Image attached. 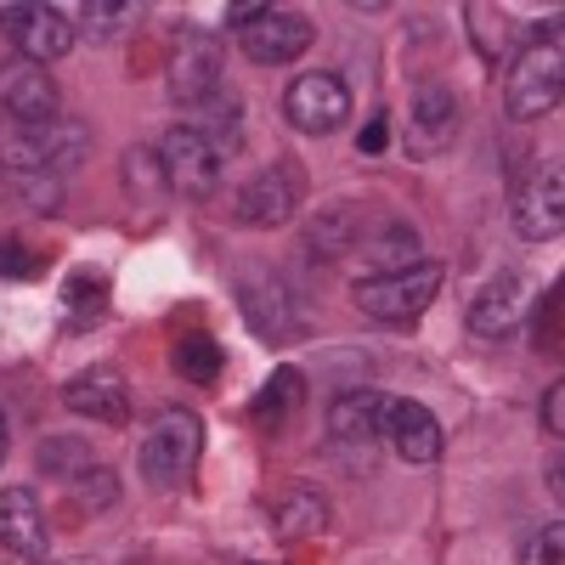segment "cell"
I'll use <instances>...</instances> for the list:
<instances>
[{
	"label": "cell",
	"mask_w": 565,
	"mask_h": 565,
	"mask_svg": "<svg viewBox=\"0 0 565 565\" xmlns=\"http://www.w3.org/2000/svg\"><path fill=\"white\" fill-rule=\"evenodd\" d=\"M385 396L380 391H367V385H351L340 391L334 402H328V436H334L340 452L351 458H367L373 441H385Z\"/></svg>",
	"instance_id": "obj_12"
},
{
	"label": "cell",
	"mask_w": 565,
	"mask_h": 565,
	"mask_svg": "<svg viewBox=\"0 0 565 565\" xmlns=\"http://www.w3.org/2000/svg\"><path fill=\"white\" fill-rule=\"evenodd\" d=\"M565 90V40H559V23H543L532 29V40L521 45L509 79H503V108L509 119H543L554 114Z\"/></svg>",
	"instance_id": "obj_2"
},
{
	"label": "cell",
	"mask_w": 565,
	"mask_h": 565,
	"mask_svg": "<svg viewBox=\"0 0 565 565\" xmlns=\"http://www.w3.org/2000/svg\"><path fill=\"white\" fill-rule=\"evenodd\" d=\"M238 306H244L249 328H255L266 345H282V340L300 334V306L289 295V282H277V277H244Z\"/></svg>",
	"instance_id": "obj_18"
},
{
	"label": "cell",
	"mask_w": 565,
	"mask_h": 565,
	"mask_svg": "<svg viewBox=\"0 0 565 565\" xmlns=\"http://www.w3.org/2000/svg\"><path fill=\"white\" fill-rule=\"evenodd\" d=\"M244 57L260 63V68H282V63H295L306 57V45H311V23L306 12H282V7H266L244 34Z\"/></svg>",
	"instance_id": "obj_14"
},
{
	"label": "cell",
	"mask_w": 565,
	"mask_h": 565,
	"mask_svg": "<svg viewBox=\"0 0 565 565\" xmlns=\"http://www.w3.org/2000/svg\"><path fill=\"white\" fill-rule=\"evenodd\" d=\"M260 12H266V7H232V12H226V23H232V29L244 34V29H249V23H255Z\"/></svg>",
	"instance_id": "obj_36"
},
{
	"label": "cell",
	"mask_w": 565,
	"mask_h": 565,
	"mask_svg": "<svg viewBox=\"0 0 565 565\" xmlns=\"http://www.w3.org/2000/svg\"><path fill=\"white\" fill-rule=\"evenodd\" d=\"M63 300H68L74 322L97 317V311L108 306V277H103V271H74V277H68V289H63Z\"/></svg>",
	"instance_id": "obj_29"
},
{
	"label": "cell",
	"mask_w": 565,
	"mask_h": 565,
	"mask_svg": "<svg viewBox=\"0 0 565 565\" xmlns=\"http://www.w3.org/2000/svg\"><path fill=\"white\" fill-rule=\"evenodd\" d=\"M199 452H204L199 413L170 407V413L153 418V430L141 436V447H136V469H141V481H148L153 492H170V487H181L186 476H193Z\"/></svg>",
	"instance_id": "obj_3"
},
{
	"label": "cell",
	"mask_w": 565,
	"mask_h": 565,
	"mask_svg": "<svg viewBox=\"0 0 565 565\" xmlns=\"http://www.w3.org/2000/svg\"><path fill=\"white\" fill-rule=\"evenodd\" d=\"M385 441L402 463H436L441 458V418L424 402H391L385 407Z\"/></svg>",
	"instance_id": "obj_19"
},
{
	"label": "cell",
	"mask_w": 565,
	"mask_h": 565,
	"mask_svg": "<svg viewBox=\"0 0 565 565\" xmlns=\"http://www.w3.org/2000/svg\"><path fill=\"white\" fill-rule=\"evenodd\" d=\"M7 452H12V424H7V413H0V463H7Z\"/></svg>",
	"instance_id": "obj_37"
},
{
	"label": "cell",
	"mask_w": 565,
	"mask_h": 565,
	"mask_svg": "<svg viewBox=\"0 0 565 565\" xmlns=\"http://www.w3.org/2000/svg\"><path fill=\"white\" fill-rule=\"evenodd\" d=\"M362 255H367V277H385V271H407V266H418L424 255H418V232L407 226V221H380V232L373 238H362L356 244Z\"/></svg>",
	"instance_id": "obj_22"
},
{
	"label": "cell",
	"mask_w": 565,
	"mask_h": 565,
	"mask_svg": "<svg viewBox=\"0 0 565 565\" xmlns=\"http://www.w3.org/2000/svg\"><path fill=\"white\" fill-rule=\"evenodd\" d=\"M97 463L90 458V447L79 441V436H52V441H40V476H52V481H74V476H85V469Z\"/></svg>",
	"instance_id": "obj_26"
},
{
	"label": "cell",
	"mask_w": 565,
	"mask_h": 565,
	"mask_svg": "<svg viewBox=\"0 0 565 565\" xmlns=\"http://www.w3.org/2000/svg\"><path fill=\"white\" fill-rule=\"evenodd\" d=\"M521 565H565V532H559V526L532 532L526 548H521Z\"/></svg>",
	"instance_id": "obj_32"
},
{
	"label": "cell",
	"mask_w": 565,
	"mask_h": 565,
	"mask_svg": "<svg viewBox=\"0 0 565 565\" xmlns=\"http://www.w3.org/2000/svg\"><path fill=\"white\" fill-rule=\"evenodd\" d=\"M543 430L548 436L565 430V385H548V396H543Z\"/></svg>",
	"instance_id": "obj_33"
},
{
	"label": "cell",
	"mask_w": 565,
	"mask_h": 565,
	"mask_svg": "<svg viewBox=\"0 0 565 565\" xmlns=\"http://www.w3.org/2000/svg\"><path fill=\"white\" fill-rule=\"evenodd\" d=\"M300 402H306V385H300V373H295V367H282L277 380H271V385L260 391V402H255V418H266L271 430H277V424L289 418V413H295Z\"/></svg>",
	"instance_id": "obj_27"
},
{
	"label": "cell",
	"mask_w": 565,
	"mask_h": 565,
	"mask_svg": "<svg viewBox=\"0 0 565 565\" xmlns=\"http://www.w3.org/2000/svg\"><path fill=\"white\" fill-rule=\"evenodd\" d=\"M68 492H74V503H79V509L97 514V509H114V503H119V476H114L108 463H90L85 476H74V481H68Z\"/></svg>",
	"instance_id": "obj_28"
},
{
	"label": "cell",
	"mask_w": 565,
	"mask_h": 565,
	"mask_svg": "<svg viewBox=\"0 0 565 565\" xmlns=\"http://www.w3.org/2000/svg\"><path fill=\"white\" fill-rule=\"evenodd\" d=\"M362 238H367V215H362V204H328V210L306 226V249L322 255V260H334V255L356 249Z\"/></svg>",
	"instance_id": "obj_20"
},
{
	"label": "cell",
	"mask_w": 565,
	"mask_h": 565,
	"mask_svg": "<svg viewBox=\"0 0 565 565\" xmlns=\"http://www.w3.org/2000/svg\"><path fill=\"white\" fill-rule=\"evenodd\" d=\"M221 90V40L215 34H186L181 52L170 57V97L193 114Z\"/></svg>",
	"instance_id": "obj_16"
},
{
	"label": "cell",
	"mask_w": 565,
	"mask_h": 565,
	"mask_svg": "<svg viewBox=\"0 0 565 565\" xmlns=\"http://www.w3.org/2000/svg\"><path fill=\"white\" fill-rule=\"evenodd\" d=\"M526 306H532V289L521 271H498L481 282V295L469 300V328H476L481 340H509L514 328L526 322Z\"/></svg>",
	"instance_id": "obj_13"
},
{
	"label": "cell",
	"mask_w": 565,
	"mask_h": 565,
	"mask_svg": "<svg viewBox=\"0 0 565 565\" xmlns=\"http://www.w3.org/2000/svg\"><path fill=\"white\" fill-rule=\"evenodd\" d=\"M130 18V7H119V0H85L79 7V23H85V34L90 40H108V34H119V23Z\"/></svg>",
	"instance_id": "obj_31"
},
{
	"label": "cell",
	"mask_w": 565,
	"mask_h": 565,
	"mask_svg": "<svg viewBox=\"0 0 565 565\" xmlns=\"http://www.w3.org/2000/svg\"><path fill=\"white\" fill-rule=\"evenodd\" d=\"M119 181H125V193H130L136 204H159V199L170 193L164 159H159L153 148H130V153L119 159Z\"/></svg>",
	"instance_id": "obj_23"
},
{
	"label": "cell",
	"mask_w": 565,
	"mask_h": 565,
	"mask_svg": "<svg viewBox=\"0 0 565 565\" xmlns=\"http://www.w3.org/2000/svg\"><path fill=\"white\" fill-rule=\"evenodd\" d=\"M186 125H193L221 159H232V153L244 148V97H232V90H215L210 103L193 108V119H186Z\"/></svg>",
	"instance_id": "obj_21"
},
{
	"label": "cell",
	"mask_w": 565,
	"mask_h": 565,
	"mask_svg": "<svg viewBox=\"0 0 565 565\" xmlns=\"http://www.w3.org/2000/svg\"><path fill=\"white\" fill-rule=\"evenodd\" d=\"M159 159H164V181H170V193L193 199V204H204V199H215V193H221V153L210 148V141H204L193 125H175V130L164 136Z\"/></svg>",
	"instance_id": "obj_6"
},
{
	"label": "cell",
	"mask_w": 565,
	"mask_h": 565,
	"mask_svg": "<svg viewBox=\"0 0 565 565\" xmlns=\"http://www.w3.org/2000/svg\"><path fill=\"white\" fill-rule=\"evenodd\" d=\"M0 34L18 45V57H29L40 68L74 52V23L57 7H0Z\"/></svg>",
	"instance_id": "obj_8"
},
{
	"label": "cell",
	"mask_w": 565,
	"mask_h": 565,
	"mask_svg": "<svg viewBox=\"0 0 565 565\" xmlns=\"http://www.w3.org/2000/svg\"><path fill=\"white\" fill-rule=\"evenodd\" d=\"M469 34H476V52H481L487 63H498L503 45H509V18L492 12V7H469Z\"/></svg>",
	"instance_id": "obj_30"
},
{
	"label": "cell",
	"mask_w": 565,
	"mask_h": 565,
	"mask_svg": "<svg viewBox=\"0 0 565 565\" xmlns=\"http://www.w3.org/2000/svg\"><path fill=\"white\" fill-rule=\"evenodd\" d=\"M63 407L74 418H90V424H125L130 418V385H125L119 367L97 362V367L74 373V380L63 385Z\"/></svg>",
	"instance_id": "obj_15"
},
{
	"label": "cell",
	"mask_w": 565,
	"mask_h": 565,
	"mask_svg": "<svg viewBox=\"0 0 565 565\" xmlns=\"http://www.w3.org/2000/svg\"><path fill=\"white\" fill-rule=\"evenodd\" d=\"M271 526H277V537H282V543H300V537H311V532H322V526H328V503H322L317 492H289V498L277 503Z\"/></svg>",
	"instance_id": "obj_24"
},
{
	"label": "cell",
	"mask_w": 565,
	"mask_h": 565,
	"mask_svg": "<svg viewBox=\"0 0 565 565\" xmlns=\"http://www.w3.org/2000/svg\"><path fill=\"white\" fill-rule=\"evenodd\" d=\"M170 367L186 385H215L221 380V345L210 334H181L175 351H170Z\"/></svg>",
	"instance_id": "obj_25"
},
{
	"label": "cell",
	"mask_w": 565,
	"mask_h": 565,
	"mask_svg": "<svg viewBox=\"0 0 565 565\" xmlns=\"http://www.w3.org/2000/svg\"><path fill=\"white\" fill-rule=\"evenodd\" d=\"M441 282H447V266L418 260V266H407V271L362 277V282H356V306H362L373 322H413L424 306L441 295Z\"/></svg>",
	"instance_id": "obj_4"
},
{
	"label": "cell",
	"mask_w": 565,
	"mask_h": 565,
	"mask_svg": "<svg viewBox=\"0 0 565 565\" xmlns=\"http://www.w3.org/2000/svg\"><path fill=\"white\" fill-rule=\"evenodd\" d=\"M90 153V130L68 114L52 125H12L0 119V170L12 175H63Z\"/></svg>",
	"instance_id": "obj_1"
},
{
	"label": "cell",
	"mask_w": 565,
	"mask_h": 565,
	"mask_svg": "<svg viewBox=\"0 0 565 565\" xmlns=\"http://www.w3.org/2000/svg\"><path fill=\"white\" fill-rule=\"evenodd\" d=\"M509 221L526 244L559 238V226H565V175H559V164H537L521 186H514Z\"/></svg>",
	"instance_id": "obj_7"
},
{
	"label": "cell",
	"mask_w": 565,
	"mask_h": 565,
	"mask_svg": "<svg viewBox=\"0 0 565 565\" xmlns=\"http://www.w3.org/2000/svg\"><path fill=\"white\" fill-rule=\"evenodd\" d=\"M282 119H289L300 136H334L351 119V90L340 74H300L289 90H282Z\"/></svg>",
	"instance_id": "obj_5"
},
{
	"label": "cell",
	"mask_w": 565,
	"mask_h": 565,
	"mask_svg": "<svg viewBox=\"0 0 565 565\" xmlns=\"http://www.w3.org/2000/svg\"><path fill=\"white\" fill-rule=\"evenodd\" d=\"M385 141H391V119H385V114H373V119H367V130L356 136V148H362V153H380Z\"/></svg>",
	"instance_id": "obj_34"
},
{
	"label": "cell",
	"mask_w": 565,
	"mask_h": 565,
	"mask_svg": "<svg viewBox=\"0 0 565 565\" xmlns=\"http://www.w3.org/2000/svg\"><path fill=\"white\" fill-rule=\"evenodd\" d=\"M0 548H12L29 565L52 554V526L29 487H0Z\"/></svg>",
	"instance_id": "obj_17"
},
{
	"label": "cell",
	"mask_w": 565,
	"mask_h": 565,
	"mask_svg": "<svg viewBox=\"0 0 565 565\" xmlns=\"http://www.w3.org/2000/svg\"><path fill=\"white\" fill-rule=\"evenodd\" d=\"M300 170L289 164V159H277V164H266V170H255L244 186H238V204H232V215H238L244 226H282L295 210H300Z\"/></svg>",
	"instance_id": "obj_10"
},
{
	"label": "cell",
	"mask_w": 565,
	"mask_h": 565,
	"mask_svg": "<svg viewBox=\"0 0 565 565\" xmlns=\"http://www.w3.org/2000/svg\"><path fill=\"white\" fill-rule=\"evenodd\" d=\"M0 114H7L12 125H52L63 114L57 79L29 57H7L0 63Z\"/></svg>",
	"instance_id": "obj_11"
},
{
	"label": "cell",
	"mask_w": 565,
	"mask_h": 565,
	"mask_svg": "<svg viewBox=\"0 0 565 565\" xmlns=\"http://www.w3.org/2000/svg\"><path fill=\"white\" fill-rule=\"evenodd\" d=\"M18 249H23L18 238L0 244V271H34V260H29V255H18Z\"/></svg>",
	"instance_id": "obj_35"
},
{
	"label": "cell",
	"mask_w": 565,
	"mask_h": 565,
	"mask_svg": "<svg viewBox=\"0 0 565 565\" xmlns=\"http://www.w3.org/2000/svg\"><path fill=\"white\" fill-rule=\"evenodd\" d=\"M452 141H458V97L447 85H418L407 103V119H402V148L413 159H436Z\"/></svg>",
	"instance_id": "obj_9"
}]
</instances>
